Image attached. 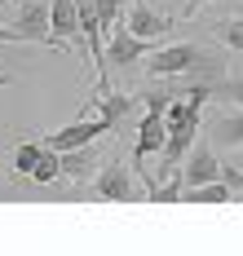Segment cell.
I'll use <instances>...</instances> for the list:
<instances>
[{
	"label": "cell",
	"mask_w": 243,
	"mask_h": 256,
	"mask_svg": "<svg viewBox=\"0 0 243 256\" xmlns=\"http://www.w3.org/2000/svg\"><path fill=\"white\" fill-rule=\"evenodd\" d=\"M150 76H164V80H177V76H208V80H221V62L208 58L204 49L194 44H168V49H155L150 62H146Z\"/></svg>",
	"instance_id": "6da1fadb"
},
{
	"label": "cell",
	"mask_w": 243,
	"mask_h": 256,
	"mask_svg": "<svg viewBox=\"0 0 243 256\" xmlns=\"http://www.w3.org/2000/svg\"><path fill=\"white\" fill-rule=\"evenodd\" d=\"M9 31H14V40L54 44V14H49V0H18V9L9 14Z\"/></svg>",
	"instance_id": "7a4b0ae2"
},
{
	"label": "cell",
	"mask_w": 243,
	"mask_h": 256,
	"mask_svg": "<svg viewBox=\"0 0 243 256\" xmlns=\"http://www.w3.org/2000/svg\"><path fill=\"white\" fill-rule=\"evenodd\" d=\"M93 194L106 199V204H137V199H146V194L137 190L133 168H124V159H110V164L98 168V177H93Z\"/></svg>",
	"instance_id": "3957f363"
},
{
	"label": "cell",
	"mask_w": 243,
	"mask_h": 256,
	"mask_svg": "<svg viewBox=\"0 0 243 256\" xmlns=\"http://www.w3.org/2000/svg\"><path fill=\"white\" fill-rule=\"evenodd\" d=\"M110 128H115V120H106V115H93V120H76V124H66V128H58V132H49V137H44V146H49V150L88 146V142L106 137Z\"/></svg>",
	"instance_id": "277c9868"
},
{
	"label": "cell",
	"mask_w": 243,
	"mask_h": 256,
	"mask_svg": "<svg viewBox=\"0 0 243 256\" xmlns=\"http://www.w3.org/2000/svg\"><path fill=\"white\" fill-rule=\"evenodd\" d=\"M164 142H168V115H164L160 106H146V120H142V128H137V146H133L137 172L146 168V159H150V154L164 150Z\"/></svg>",
	"instance_id": "5b68a950"
},
{
	"label": "cell",
	"mask_w": 243,
	"mask_h": 256,
	"mask_svg": "<svg viewBox=\"0 0 243 256\" xmlns=\"http://www.w3.org/2000/svg\"><path fill=\"white\" fill-rule=\"evenodd\" d=\"M150 44H155V40H142L128 22H120V26L106 36V62H110V66H137V62L146 58Z\"/></svg>",
	"instance_id": "8992f818"
},
{
	"label": "cell",
	"mask_w": 243,
	"mask_h": 256,
	"mask_svg": "<svg viewBox=\"0 0 243 256\" xmlns=\"http://www.w3.org/2000/svg\"><path fill=\"white\" fill-rule=\"evenodd\" d=\"M221 159H216V146L212 142H194L190 146V154L182 159V177H186V186H208V181H221Z\"/></svg>",
	"instance_id": "52a82bcc"
},
{
	"label": "cell",
	"mask_w": 243,
	"mask_h": 256,
	"mask_svg": "<svg viewBox=\"0 0 243 256\" xmlns=\"http://www.w3.org/2000/svg\"><path fill=\"white\" fill-rule=\"evenodd\" d=\"M208 142L216 150H239L243 146V106L221 102V110L208 120Z\"/></svg>",
	"instance_id": "ba28073f"
},
{
	"label": "cell",
	"mask_w": 243,
	"mask_h": 256,
	"mask_svg": "<svg viewBox=\"0 0 243 256\" xmlns=\"http://www.w3.org/2000/svg\"><path fill=\"white\" fill-rule=\"evenodd\" d=\"M62 154V177L71 181H88L98 177V168H102V150H98V142H88V146H71V150H58Z\"/></svg>",
	"instance_id": "9c48e42d"
},
{
	"label": "cell",
	"mask_w": 243,
	"mask_h": 256,
	"mask_svg": "<svg viewBox=\"0 0 243 256\" xmlns=\"http://www.w3.org/2000/svg\"><path fill=\"white\" fill-rule=\"evenodd\" d=\"M124 22L133 26V31L142 36V40H160V36H168V31H172V18H164V14H155V9H150L146 0H137L133 9L124 14Z\"/></svg>",
	"instance_id": "30bf717a"
},
{
	"label": "cell",
	"mask_w": 243,
	"mask_h": 256,
	"mask_svg": "<svg viewBox=\"0 0 243 256\" xmlns=\"http://www.w3.org/2000/svg\"><path fill=\"white\" fill-rule=\"evenodd\" d=\"M49 14H54V44L58 40H76V36H84L80 4H76V0H49Z\"/></svg>",
	"instance_id": "8fae6325"
},
{
	"label": "cell",
	"mask_w": 243,
	"mask_h": 256,
	"mask_svg": "<svg viewBox=\"0 0 243 256\" xmlns=\"http://www.w3.org/2000/svg\"><path fill=\"white\" fill-rule=\"evenodd\" d=\"M146 199H150V204H182V199H186V177H182V172H172L164 186H150V190H146Z\"/></svg>",
	"instance_id": "7c38bea8"
},
{
	"label": "cell",
	"mask_w": 243,
	"mask_h": 256,
	"mask_svg": "<svg viewBox=\"0 0 243 256\" xmlns=\"http://www.w3.org/2000/svg\"><path fill=\"white\" fill-rule=\"evenodd\" d=\"M98 115H106V120H124L128 110H133V98L128 93H98Z\"/></svg>",
	"instance_id": "4fadbf2b"
},
{
	"label": "cell",
	"mask_w": 243,
	"mask_h": 256,
	"mask_svg": "<svg viewBox=\"0 0 243 256\" xmlns=\"http://www.w3.org/2000/svg\"><path fill=\"white\" fill-rule=\"evenodd\" d=\"M44 150H49L44 142H27V146H18V150H14V172H18V177H31Z\"/></svg>",
	"instance_id": "5bb4252c"
},
{
	"label": "cell",
	"mask_w": 243,
	"mask_h": 256,
	"mask_svg": "<svg viewBox=\"0 0 243 256\" xmlns=\"http://www.w3.org/2000/svg\"><path fill=\"white\" fill-rule=\"evenodd\" d=\"M62 177V154L58 150H44L40 154V164H36V172H31V181H40V186H49V181Z\"/></svg>",
	"instance_id": "9a60e30c"
},
{
	"label": "cell",
	"mask_w": 243,
	"mask_h": 256,
	"mask_svg": "<svg viewBox=\"0 0 243 256\" xmlns=\"http://www.w3.org/2000/svg\"><path fill=\"white\" fill-rule=\"evenodd\" d=\"M212 102L243 106V76L239 80H212Z\"/></svg>",
	"instance_id": "2e32d148"
},
{
	"label": "cell",
	"mask_w": 243,
	"mask_h": 256,
	"mask_svg": "<svg viewBox=\"0 0 243 256\" xmlns=\"http://www.w3.org/2000/svg\"><path fill=\"white\" fill-rule=\"evenodd\" d=\"M98 18H102V31H115V26L124 22V0H98Z\"/></svg>",
	"instance_id": "e0dca14e"
},
{
	"label": "cell",
	"mask_w": 243,
	"mask_h": 256,
	"mask_svg": "<svg viewBox=\"0 0 243 256\" xmlns=\"http://www.w3.org/2000/svg\"><path fill=\"white\" fill-rule=\"evenodd\" d=\"M216 40H221L226 49L243 53V18H230V22H221V26H216Z\"/></svg>",
	"instance_id": "ac0fdd59"
},
{
	"label": "cell",
	"mask_w": 243,
	"mask_h": 256,
	"mask_svg": "<svg viewBox=\"0 0 243 256\" xmlns=\"http://www.w3.org/2000/svg\"><path fill=\"white\" fill-rule=\"evenodd\" d=\"M221 177L230 181V186H234V194L243 199V168H239V164H226V172H221Z\"/></svg>",
	"instance_id": "d6986e66"
},
{
	"label": "cell",
	"mask_w": 243,
	"mask_h": 256,
	"mask_svg": "<svg viewBox=\"0 0 243 256\" xmlns=\"http://www.w3.org/2000/svg\"><path fill=\"white\" fill-rule=\"evenodd\" d=\"M4 40H14V31H9V26H0V44H4Z\"/></svg>",
	"instance_id": "ffe728a7"
},
{
	"label": "cell",
	"mask_w": 243,
	"mask_h": 256,
	"mask_svg": "<svg viewBox=\"0 0 243 256\" xmlns=\"http://www.w3.org/2000/svg\"><path fill=\"white\" fill-rule=\"evenodd\" d=\"M194 4H204V0H186V14H194Z\"/></svg>",
	"instance_id": "44dd1931"
},
{
	"label": "cell",
	"mask_w": 243,
	"mask_h": 256,
	"mask_svg": "<svg viewBox=\"0 0 243 256\" xmlns=\"http://www.w3.org/2000/svg\"><path fill=\"white\" fill-rule=\"evenodd\" d=\"M234 164H239V168H243V146H239V154H234Z\"/></svg>",
	"instance_id": "7402d4cb"
},
{
	"label": "cell",
	"mask_w": 243,
	"mask_h": 256,
	"mask_svg": "<svg viewBox=\"0 0 243 256\" xmlns=\"http://www.w3.org/2000/svg\"><path fill=\"white\" fill-rule=\"evenodd\" d=\"M0 4H9V0H0Z\"/></svg>",
	"instance_id": "603a6c76"
}]
</instances>
